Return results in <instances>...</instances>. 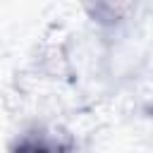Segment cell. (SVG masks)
<instances>
[{
    "label": "cell",
    "mask_w": 153,
    "mask_h": 153,
    "mask_svg": "<svg viewBox=\"0 0 153 153\" xmlns=\"http://www.w3.org/2000/svg\"><path fill=\"white\" fill-rule=\"evenodd\" d=\"M10 153H76V141L55 127L33 124L14 139Z\"/></svg>",
    "instance_id": "1"
}]
</instances>
